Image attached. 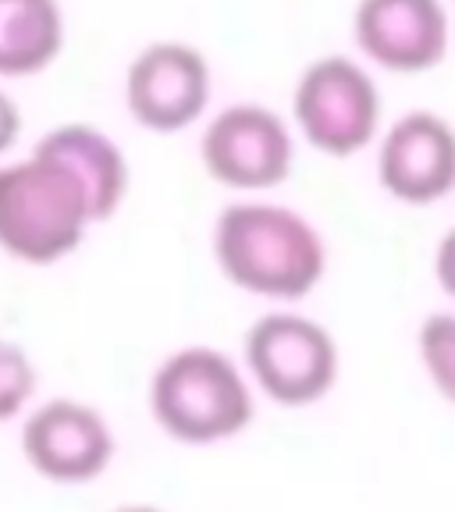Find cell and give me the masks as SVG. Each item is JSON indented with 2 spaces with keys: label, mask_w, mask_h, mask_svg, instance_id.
<instances>
[{
  "label": "cell",
  "mask_w": 455,
  "mask_h": 512,
  "mask_svg": "<svg viewBox=\"0 0 455 512\" xmlns=\"http://www.w3.org/2000/svg\"><path fill=\"white\" fill-rule=\"evenodd\" d=\"M210 256L242 296L296 306L328 278V239L303 210L271 196H235L210 224Z\"/></svg>",
  "instance_id": "1"
},
{
  "label": "cell",
  "mask_w": 455,
  "mask_h": 512,
  "mask_svg": "<svg viewBox=\"0 0 455 512\" xmlns=\"http://www.w3.org/2000/svg\"><path fill=\"white\" fill-rule=\"evenodd\" d=\"M256 395L242 360L217 345L168 352L146 381V409L164 438L189 448L235 441L256 420Z\"/></svg>",
  "instance_id": "2"
},
{
  "label": "cell",
  "mask_w": 455,
  "mask_h": 512,
  "mask_svg": "<svg viewBox=\"0 0 455 512\" xmlns=\"http://www.w3.org/2000/svg\"><path fill=\"white\" fill-rule=\"evenodd\" d=\"M96 214L72 171L32 146L0 160V253L22 267H57L96 228Z\"/></svg>",
  "instance_id": "3"
},
{
  "label": "cell",
  "mask_w": 455,
  "mask_h": 512,
  "mask_svg": "<svg viewBox=\"0 0 455 512\" xmlns=\"http://www.w3.org/2000/svg\"><path fill=\"white\" fill-rule=\"evenodd\" d=\"M288 118L306 150L331 160L374 150L388 125L377 72L356 54L313 57L292 86Z\"/></svg>",
  "instance_id": "4"
},
{
  "label": "cell",
  "mask_w": 455,
  "mask_h": 512,
  "mask_svg": "<svg viewBox=\"0 0 455 512\" xmlns=\"http://www.w3.org/2000/svg\"><path fill=\"white\" fill-rule=\"evenodd\" d=\"M242 367L256 395L278 409H313L335 392L342 349L331 328L296 306H271L242 338Z\"/></svg>",
  "instance_id": "5"
},
{
  "label": "cell",
  "mask_w": 455,
  "mask_h": 512,
  "mask_svg": "<svg viewBox=\"0 0 455 512\" xmlns=\"http://www.w3.org/2000/svg\"><path fill=\"white\" fill-rule=\"evenodd\" d=\"M292 118L260 100H235L200 125V168L235 196H271L292 178L299 153Z\"/></svg>",
  "instance_id": "6"
},
{
  "label": "cell",
  "mask_w": 455,
  "mask_h": 512,
  "mask_svg": "<svg viewBox=\"0 0 455 512\" xmlns=\"http://www.w3.org/2000/svg\"><path fill=\"white\" fill-rule=\"evenodd\" d=\"M18 448L32 473L54 488H86L118 456L114 427L93 402L72 395L36 399L18 420Z\"/></svg>",
  "instance_id": "7"
},
{
  "label": "cell",
  "mask_w": 455,
  "mask_h": 512,
  "mask_svg": "<svg viewBox=\"0 0 455 512\" xmlns=\"http://www.w3.org/2000/svg\"><path fill=\"white\" fill-rule=\"evenodd\" d=\"M128 118L153 136H178L203 125L214 107V68L185 40H153L125 68Z\"/></svg>",
  "instance_id": "8"
},
{
  "label": "cell",
  "mask_w": 455,
  "mask_h": 512,
  "mask_svg": "<svg viewBox=\"0 0 455 512\" xmlns=\"http://www.w3.org/2000/svg\"><path fill=\"white\" fill-rule=\"evenodd\" d=\"M374 171L399 207H438L455 192V125L427 107L399 114L374 143Z\"/></svg>",
  "instance_id": "9"
},
{
  "label": "cell",
  "mask_w": 455,
  "mask_h": 512,
  "mask_svg": "<svg viewBox=\"0 0 455 512\" xmlns=\"http://www.w3.org/2000/svg\"><path fill=\"white\" fill-rule=\"evenodd\" d=\"M352 47L374 72H434L452 50L448 0H356Z\"/></svg>",
  "instance_id": "10"
},
{
  "label": "cell",
  "mask_w": 455,
  "mask_h": 512,
  "mask_svg": "<svg viewBox=\"0 0 455 512\" xmlns=\"http://www.w3.org/2000/svg\"><path fill=\"white\" fill-rule=\"evenodd\" d=\"M32 146L72 171V178L93 203V214L100 224L111 221L125 207L128 189H132V164L111 132L89 125V121H64V125L43 132L40 143Z\"/></svg>",
  "instance_id": "11"
},
{
  "label": "cell",
  "mask_w": 455,
  "mask_h": 512,
  "mask_svg": "<svg viewBox=\"0 0 455 512\" xmlns=\"http://www.w3.org/2000/svg\"><path fill=\"white\" fill-rule=\"evenodd\" d=\"M68 43L61 0H0V82L50 72Z\"/></svg>",
  "instance_id": "12"
},
{
  "label": "cell",
  "mask_w": 455,
  "mask_h": 512,
  "mask_svg": "<svg viewBox=\"0 0 455 512\" xmlns=\"http://www.w3.org/2000/svg\"><path fill=\"white\" fill-rule=\"evenodd\" d=\"M416 360L441 402L455 409V306L434 310L416 328Z\"/></svg>",
  "instance_id": "13"
},
{
  "label": "cell",
  "mask_w": 455,
  "mask_h": 512,
  "mask_svg": "<svg viewBox=\"0 0 455 512\" xmlns=\"http://www.w3.org/2000/svg\"><path fill=\"white\" fill-rule=\"evenodd\" d=\"M40 399V370L25 345L0 335V424H15Z\"/></svg>",
  "instance_id": "14"
},
{
  "label": "cell",
  "mask_w": 455,
  "mask_h": 512,
  "mask_svg": "<svg viewBox=\"0 0 455 512\" xmlns=\"http://www.w3.org/2000/svg\"><path fill=\"white\" fill-rule=\"evenodd\" d=\"M22 107H18L15 93H11L4 82H0V160H8L11 150L22 139Z\"/></svg>",
  "instance_id": "15"
},
{
  "label": "cell",
  "mask_w": 455,
  "mask_h": 512,
  "mask_svg": "<svg viewBox=\"0 0 455 512\" xmlns=\"http://www.w3.org/2000/svg\"><path fill=\"white\" fill-rule=\"evenodd\" d=\"M431 271H434V281H438V288L445 292L448 299H452V306H455V224L448 228L445 235H441L438 246H434Z\"/></svg>",
  "instance_id": "16"
},
{
  "label": "cell",
  "mask_w": 455,
  "mask_h": 512,
  "mask_svg": "<svg viewBox=\"0 0 455 512\" xmlns=\"http://www.w3.org/2000/svg\"><path fill=\"white\" fill-rule=\"evenodd\" d=\"M111 512H168V509H160V505L150 502H125V505H114Z\"/></svg>",
  "instance_id": "17"
},
{
  "label": "cell",
  "mask_w": 455,
  "mask_h": 512,
  "mask_svg": "<svg viewBox=\"0 0 455 512\" xmlns=\"http://www.w3.org/2000/svg\"><path fill=\"white\" fill-rule=\"evenodd\" d=\"M448 8H455V0H448Z\"/></svg>",
  "instance_id": "18"
}]
</instances>
